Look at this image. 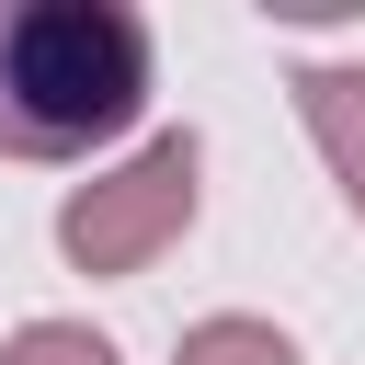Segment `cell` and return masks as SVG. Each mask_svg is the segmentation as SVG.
I'll return each instance as SVG.
<instances>
[{"instance_id": "6da1fadb", "label": "cell", "mask_w": 365, "mask_h": 365, "mask_svg": "<svg viewBox=\"0 0 365 365\" xmlns=\"http://www.w3.org/2000/svg\"><path fill=\"white\" fill-rule=\"evenodd\" d=\"M160 34L137 0H0V160L68 171L148 114Z\"/></svg>"}, {"instance_id": "7a4b0ae2", "label": "cell", "mask_w": 365, "mask_h": 365, "mask_svg": "<svg viewBox=\"0 0 365 365\" xmlns=\"http://www.w3.org/2000/svg\"><path fill=\"white\" fill-rule=\"evenodd\" d=\"M194 205H205V137H194V125H160L148 148H125V160H103L91 182L57 194V262L91 274V285L148 274V262L194 228Z\"/></svg>"}, {"instance_id": "3957f363", "label": "cell", "mask_w": 365, "mask_h": 365, "mask_svg": "<svg viewBox=\"0 0 365 365\" xmlns=\"http://www.w3.org/2000/svg\"><path fill=\"white\" fill-rule=\"evenodd\" d=\"M297 125H308V148H319V171L342 182V205H354V228H365V57H297Z\"/></svg>"}, {"instance_id": "277c9868", "label": "cell", "mask_w": 365, "mask_h": 365, "mask_svg": "<svg viewBox=\"0 0 365 365\" xmlns=\"http://www.w3.org/2000/svg\"><path fill=\"white\" fill-rule=\"evenodd\" d=\"M171 365H308L274 319H251V308H217V319H194L182 342H171Z\"/></svg>"}, {"instance_id": "5b68a950", "label": "cell", "mask_w": 365, "mask_h": 365, "mask_svg": "<svg viewBox=\"0 0 365 365\" xmlns=\"http://www.w3.org/2000/svg\"><path fill=\"white\" fill-rule=\"evenodd\" d=\"M0 365H125L91 319H23L11 342H0Z\"/></svg>"}]
</instances>
